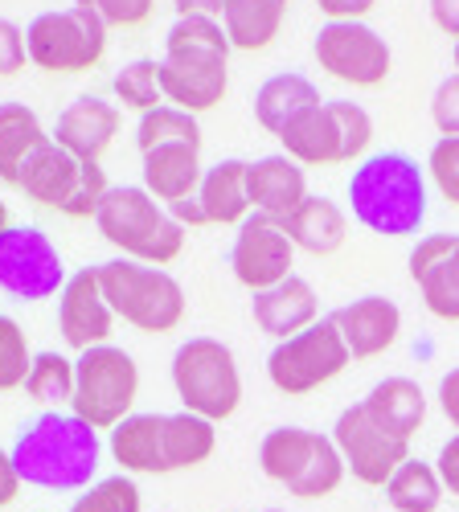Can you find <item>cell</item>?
<instances>
[{"label": "cell", "instance_id": "obj_1", "mask_svg": "<svg viewBox=\"0 0 459 512\" xmlns=\"http://www.w3.org/2000/svg\"><path fill=\"white\" fill-rule=\"evenodd\" d=\"M111 459L123 476H173L201 467L218 451V426L189 410L181 414H128L111 431Z\"/></svg>", "mask_w": 459, "mask_h": 512}, {"label": "cell", "instance_id": "obj_2", "mask_svg": "<svg viewBox=\"0 0 459 512\" xmlns=\"http://www.w3.org/2000/svg\"><path fill=\"white\" fill-rule=\"evenodd\" d=\"M99 431H91L82 418L46 410L33 418L13 443V467L21 484L46 492H74L91 488L99 472Z\"/></svg>", "mask_w": 459, "mask_h": 512}, {"label": "cell", "instance_id": "obj_3", "mask_svg": "<svg viewBox=\"0 0 459 512\" xmlns=\"http://www.w3.org/2000/svg\"><path fill=\"white\" fill-rule=\"evenodd\" d=\"M349 209L365 230L382 238L419 234L427 222V177L419 160L406 152L365 156L349 177Z\"/></svg>", "mask_w": 459, "mask_h": 512}, {"label": "cell", "instance_id": "obj_4", "mask_svg": "<svg viewBox=\"0 0 459 512\" xmlns=\"http://www.w3.org/2000/svg\"><path fill=\"white\" fill-rule=\"evenodd\" d=\"M95 222H99V234L123 259H136L148 267L169 271V263H177L185 250V226H177L169 218V209L144 185H111Z\"/></svg>", "mask_w": 459, "mask_h": 512}, {"label": "cell", "instance_id": "obj_5", "mask_svg": "<svg viewBox=\"0 0 459 512\" xmlns=\"http://www.w3.org/2000/svg\"><path fill=\"white\" fill-rule=\"evenodd\" d=\"M263 476L287 488L296 500H324L341 488L345 459L332 443V435L308 431V426H275L259 443Z\"/></svg>", "mask_w": 459, "mask_h": 512}, {"label": "cell", "instance_id": "obj_6", "mask_svg": "<svg viewBox=\"0 0 459 512\" xmlns=\"http://www.w3.org/2000/svg\"><path fill=\"white\" fill-rule=\"evenodd\" d=\"M99 287L115 320L140 332H173L185 320V287L164 271L136 259H107L99 263Z\"/></svg>", "mask_w": 459, "mask_h": 512}, {"label": "cell", "instance_id": "obj_7", "mask_svg": "<svg viewBox=\"0 0 459 512\" xmlns=\"http://www.w3.org/2000/svg\"><path fill=\"white\" fill-rule=\"evenodd\" d=\"M140 369L119 345H99L74 357V398L70 414L82 418L91 431H115V426L136 414Z\"/></svg>", "mask_w": 459, "mask_h": 512}, {"label": "cell", "instance_id": "obj_8", "mask_svg": "<svg viewBox=\"0 0 459 512\" xmlns=\"http://www.w3.org/2000/svg\"><path fill=\"white\" fill-rule=\"evenodd\" d=\"M173 390L181 406L205 422H226L242 406V373L230 345L193 336L173 353Z\"/></svg>", "mask_w": 459, "mask_h": 512}, {"label": "cell", "instance_id": "obj_9", "mask_svg": "<svg viewBox=\"0 0 459 512\" xmlns=\"http://www.w3.org/2000/svg\"><path fill=\"white\" fill-rule=\"evenodd\" d=\"M107 25L87 9H50L25 25L29 62L46 74H87L107 58Z\"/></svg>", "mask_w": 459, "mask_h": 512}, {"label": "cell", "instance_id": "obj_10", "mask_svg": "<svg viewBox=\"0 0 459 512\" xmlns=\"http://www.w3.org/2000/svg\"><path fill=\"white\" fill-rule=\"evenodd\" d=\"M353 365L345 340L337 332V324L328 320H316L312 328L296 332L291 340H279L267 357V377L271 386L287 398H304V394H316L328 381H337L345 369Z\"/></svg>", "mask_w": 459, "mask_h": 512}, {"label": "cell", "instance_id": "obj_11", "mask_svg": "<svg viewBox=\"0 0 459 512\" xmlns=\"http://www.w3.org/2000/svg\"><path fill=\"white\" fill-rule=\"evenodd\" d=\"M312 58L345 87H382L394 70L390 41L365 21H324L312 41Z\"/></svg>", "mask_w": 459, "mask_h": 512}, {"label": "cell", "instance_id": "obj_12", "mask_svg": "<svg viewBox=\"0 0 459 512\" xmlns=\"http://www.w3.org/2000/svg\"><path fill=\"white\" fill-rule=\"evenodd\" d=\"M66 287V267L54 238L37 226H9L0 234V291L21 304H41Z\"/></svg>", "mask_w": 459, "mask_h": 512}, {"label": "cell", "instance_id": "obj_13", "mask_svg": "<svg viewBox=\"0 0 459 512\" xmlns=\"http://www.w3.org/2000/svg\"><path fill=\"white\" fill-rule=\"evenodd\" d=\"M332 443H337L345 459V472H353L369 488H386L390 476L410 459V443H398L394 435H386L361 402L345 406L341 418L332 422Z\"/></svg>", "mask_w": 459, "mask_h": 512}, {"label": "cell", "instance_id": "obj_14", "mask_svg": "<svg viewBox=\"0 0 459 512\" xmlns=\"http://www.w3.org/2000/svg\"><path fill=\"white\" fill-rule=\"evenodd\" d=\"M230 271L250 295H259L296 275V246L279 230V222L263 218V213H250L234 234Z\"/></svg>", "mask_w": 459, "mask_h": 512}, {"label": "cell", "instance_id": "obj_15", "mask_svg": "<svg viewBox=\"0 0 459 512\" xmlns=\"http://www.w3.org/2000/svg\"><path fill=\"white\" fill-rule=\"evenodd\" d=\"M230 91V54H164L160 62V95L169 107L205 115Z\"/></svg>", "mask_w": 459, "mask_h": 512}, {"label": "cell", "instance_id": "obj_16", "mask_svg": "<svg viewBox=\"0 0 459 512\" xmlns=\"http://www.w3.org/2000/svg\"><path fill=\"white\" fill-rule=\"evenodd\" d=\"M58 332L74 353L111 345L115 312L99 287V267H78L58 291Z\"/></svg>", "mask_w": 459, "mask_h": 512}, {"label": "cell", "instance_id": "obj_17", "mask_svg": "<svg viewBox=\"0 0 459 512\" xmlns=\"http://www.w3.org/2000/svg\"><path fill=\"white\" fill-rule=\"evenodd\" d=\"M406 267L423 295V308L443 324H459V234L419 238Z\"/></svg>", "mask_w": 459, "mask_h": 512}, {"label": "cell", "instance_id": "obj_18", "mask_svg": "<svg viewBox=\"0 0 459 512\" xmlns=\"http://www.w3.org/2000/svg\"><path fill=\"white\" fill-rule=\"evenodd\" d=\"M119 127H123V115H119L115 103H107L99 95H78L74 103H66L58 111L50 140L58 148H66L70 156H78V160H99L103 164L107 148L119 136Z\"/></svg>", "mask_w": 459, "mask_h": 512}, {"label": "cell", "instance_id": "obj_19", "mask_svg": "<svg viewBox=\"0 0 459 512\" xmlns=\"http://www.w3.org/2000/svg\"><path fill=\"white\" fill-rule=\"evenodd\" d=\"M332 324H337L353 361H373L394 349L402 332V312L386 295H361V300H349L345 308L332 312Z\"/></svg>", "mask_w": 459, "mask_h": 512}, {"label": "cell", "instance_id": "obj_20", "mask_svg": "<svg viewBox=\"0 0 459 512\" xmlns=\"http://www.w3.org/2000/svg\"><path fill=\"white\" fill-rule=\"evenodd\" d=\"M82 164L87 160H78L70 156L66 148H58L54 140L50 144H41L25 168H21V177H17V193H25L33 205H46V209H58L66 213L78 197V185H82Z\"/></svg>", "mask_w": 459, "mask_h": 512}, {"label": "cell", "instance_id": "obj_21", "mask_svg": "<svg viewBox=\"0 0 459 512\" xmlns=\"http://www.w3.org/2000/svg\"><path fill=\"white\" fill-rule=\"evenodd\" d=\"M250 316H255L259 332L275 336V345H279V340H291L296 332H304L320 320V295L308 279L291 275L279 287L250 295Z\"/></svg>", "mask_w": 459, "mask_h": 512}, {"label": "cell", "instance_id": "obj_22", "mask_svg": "<svg viewBox=\"0 0 459 512\" xmlns=\"http://www.w3.org/2000/svg\"><path fill=\"white\" fill-rule=\"evenodd\" d=\"M246 189H250V209L271 222H283L308 197V177L296 160L263 156V160H246Z\"/></svg>", "mask_w": 459, "mask_h": 512}, {"label": "cell", "instance_id": "obj_23", "mask_svg": "<svg viewBox=\"0 0 459 512\" xmlns=\"http://www.w3.org/2000/svg\"><path fill=\"white\" fill-rule=\"evenodd\" d=\"M283 156L296 160L300 168H328V164H345V144H341V127L332 119L328 103H316L300 111L279 132Z\"/></svg>", "mask_w": 459, "mask_h": 512}, {"label": "cell", "instance_id": "obj_24", "mask_svg": "<svg viewBox=\"0 0 459 512\" xmlns=\"http://www.w3.org/2000/svg\"><path fill=\"white\" fill-rule=\"evenodd\" d=\"M279 230L291 238V246L304 250V254H316V259H328L345 246V234H349V218L337 201L328 197H304L296 209L287 213L279 222Z\"/></svg>", "mask_w": 459, "mask_h": 512}, {"label": "cell", "instance_id": "obj_25", "mask_svg": "<svg viewBox=\"0 0 459 512\" xmlns=\"http://www.w3.org/2000/svg\"><path fill=\"white\" fill-rule=\"evenodd\" d=\"M361 406L398 443H410L427 422V394L414 377H382Z\"/></svg>", "mask_w": 459, "mask_h": 512}, {"label": "cell", "instance_id": "obj_26", "mask_svg": "<svg viewBox=\"0 0 459 512\" xmlns=\"http://www.w3.org/2000/svg\"><path fill=\"white\" fill-rule=\"evenodd\" d=\"M144 164V189L169 209L173 201H185L197 193L205 168H201V148L193 144H164L140 156Z\"/></svg>", "mask_w": 459, "mask_h": 512}, {"label": "cell", "instance_id": "obj_27", "mask_svg": "<svg viewBox=\"0 0 459 512\" xmlns=\"http://www.w3.org/2000/svg\"><path fill=\"white\" fill-rule=\"evenodd\" d=\"M197 201L210 226H242L255 213L246 189V160H218L214 168H205V177L197 185Z\"/></svg>", "mask_w": 459, "mask_h": 512}, {"label": "cell", "instance_id": "obj_28", "mask_svg": "<svg viewBox=\"0 0 459 512\" xmlns=\"http://www.w3.org/2000/svg\"><path fill=\"white\" fill-rule=\"evenodd\" d=\"M287 5L291 0H226L222 29H226L230 50H238V54L267 50L271 41L279 37V29H283Z\"/></svg>", "mask_w": 459, "mask_h": 512}, {"label": "cell", "instance_id": "obj_29", "mask_svg": "<svg viewBox=\"0 0 459 512\" xmlns=\"http://www.w3.org/2000/svg\"><path fill=\"white\" fill-rule=\"evenodd\" d=\"M41 144H50V132L41 127L37 111L25 107V103H13V99L0 103V185L17 189V177H21L25 160Z\"/></svg>", "mask_w": 459, "mask_h": 512}, {"label": "cell", "instance_id": "obj_30", "mask_svg": "<svg viewBox=\"0 0 459 512\" xmlns=\"http://www.w3.org/2000/svg\"><path fill=\"white\" fill-rule=\"evenodd\" d=\"M316 103H324L320 91H316V82L304 78V74L283 70V74H271L255 91V119H259L263 132L279 136L291 119H296L300 111H308V107H316Z\"/></svg>", "mask_w": 459, "mask_h": 512}, {"label": "cell", "instance_id": "obj_31", "mask_svg": "<svg viewBox=\"0 0 459 512\" xmlns=\"http://www.w3.org/2000/svg\"><path fill=\"white\" fill-rule=\"evenodd\" d=\"M443 496L447 492L435 463H423V459H406L386 484V500L394 512H435Z\"/></svg>", "mask_w": 459, "mask_h": 512}, {"label": "cell", "instance_id": "obj_32", "mask_svg": "<svg viewBox=\"0 0 459 512\" xmlns=\"http://www.w3.org/2000/svg\"><path fill=\"white\" fill-rule=\"evenodd\" d=\"M25 394L46 410L70 406V398H74V361L54 353V349L37 353L33 365H29V377H25Z\"/></svg>", "mask_w": 459, "mask_h": 512}, {"label": "cell", "instance_id": "obj_33", "mask_svg": "<svg viewBox=\"0 0 459 512\" xmlns=\"http://www.w3.org/2000/svg\"><path fill=\"white\" fill-rule=\"evenodd\" d=\"M164 144H193V148H201L205 136H201V127H197V115L177 111V107H169V103H160L156 111L140 115V127H136V148H140V156L152 152V148H164Z\"/></svg>", "mask_w": 459, "mask_h": 512}, {"label": "cell", "instance_id": "obj_34", "mask_svg": "<svg viewBox=\"0 0 459 512\" xmlns=\"http://www.w3.org/2000/svg\"><path fill=\"white\" fill-rule=\"evenodd\" d=\"M111 95H115V107H123V111H136V115L156 111L164 103V95H160V62L156 58H136L123 70H115Z\"/></svg>", "mask_w": 459, "mask_h": 512}, {"label": "cell", "instance_id": "obj_35", "mask_svg": "<svg viewBox=\"0 0 459 512\" xmlns=\"http://www.w3.org/2000/svg\"><path fill=\"white\" fill-rule=\"evenodd\" d=\"M230 54V41L218 17H177L164 33V54Z\"/></svg>", "mask_w": 459, "mask_h": 512}, {"label": "cell", "instance_id": "obj_36", "mask_svg": "<svg viewBox=\"0 0 459 512\" xmlns=\"http://www.w3.org/2000/svg\"><path fill=\"white\" fill-rule=\"evenodd\" d=\"M33 353H29V336L13 316H0V394L25 390Z\"/></svg>", "mask_w": 459, "mask_h": 512}, {"label": "cell", "instance_id": "obj_37", "mask_svg": "<svg viewBox=\"0 0 459 512\" xmlns=\"http://www.w3.org/2000/svg\"><path fill=\"white\" fill-rule=\"evenodd\" d=\"M70 512H144V500L132 476H107L82 492Z\"/></svg>", "mask_w": 459, "mask_h": 512}, {"label": "cell", "instance_id": "obj_38", "mask_svg": "<svg viewBox=\"0 0 459 512\" xmlns=\"http://www.w3.org/2000/svg\"><path fill=\"white\" fill-rule=\"evenodd\" d=\"M328 111L341 127V144H345V164L349 160H365L369 148H373V119L361 103H349V99H328Z\"/></svg>", "mask_w": 459, "mask_h": 512}, {"label": "cell", "instance_id": "obj_39", "mask_svg": "<svg viewBox=\"0 0 459 512\" xmlns=\"http://www.w3.org/2000/svg\"><path fill=\"white\" fill-rule=\"evenodd\" d=\"M74 5L99 17L107 29H140L156 13V0H74Z\"/></svg>", "mask_w": 459, "mask_h": 512}, {"label": "cell", "instance_id": "obj_40", "mask_svg": "<svg viewBox=\"0 0 459 512\" xmlns=\"http://www.w3.org/2000/svg\"><path fill=\"white\" fill-rule=\"evenodd\" d=\"M427 173L435 193H443L447 205L459 209V136H439L431 156H427Z\"/></svg>", "mask_w": 459, "mask_h": 512}, {"label": "cell", "instance_id": "obj_41", "mask_svg": "<svg viewBox=\"0 0 459 512\" xmlns=\"http://www.w3.org/2000/svg\"><path fill=\"white\" fill-rule=\"evenodd\" d=\"M107 193H111L107 168H103L99 160H87V164H82V185H78V197H74V205L66 209V218H78V222H82V218H95Z\"/></svg>", "mask_w": 459, "mask_h": 512}, {"label": "cell", "instance_id": "obj_42", "mask_svg": "<svg viewBox=\"0 0 459 512\" xmlns=\"http://www.w3.org/2000/svg\"><path fill=\"white\" fill-rule=\"evenodd\" d=\"M431 123L439 136H459V74H447L431 95Z\"/></svg>", "mask_w": 459, "mask_h": 512}, {"label": "cell", "instance_id": "obj_43", "mask_svg": "<svg viewBox=\"0 0 459 512\" xmlns=\"http://www.w3.org/2000/svg\"><path fill=\"white\" fill-rule=\"evenodd\" d=\"M25 66H29L25 29L9 17H0V78H17Z\"/></svg>", "mask_w": 459, "mask_h": 512}, {"label": "cell", "instance_id": "obj_44", "mask_svg": "<svg viewBox=\"0 0 459 512\" xmlns=\"http://www.w3.org/2000/svg\"><path fill=\"white\" fill-rule=\"evenodd\" d=\"M378 0H316V9L328 17V21H365L373 13Z\"/></svg>", "mask_w": 459, "mask_h": 512}, {"label": "cell", "instance_id": "obj_45", "mask_svg": "<svg viewBox=\"0 0 459 512\" xmlns=\"http://www.w3.org/2000/svg\"><path fill=\"white\" fill-rule=\"evenodd\" d=\"M435 472H439V480H443V492H451V496L459 500V435L443 443V451H439V459H435Z\"/></svg>", "mask_w": 459, "mask_h": 512}, {"label": "cell", "instance_id": "obj_46", "mask_svg": "<svg viewBox=\"0 0 459 512\" xmlns=\"http://www.w3.org/2000/svg\"><path fill=\"white\" fill-rule=\"evenodd\" d=\"M439 410H443V418L455 426V435H459V365L447 369L443 381H439Z\"/></svg>", "mask_w": 459, "mask_h": 512}, {"label": "cell", "instance_id": "obj_47", "mask_svg": "<svg viewBox=\"0 0 459 512\" xmlns=\"http://www.w3.org/2000/svg\"><path fill=\"white\" fill-rule=\"evenodd\" d=\"M169 218H173L177 226H185V230H205V226H210V218H205L197 193L185 197V201H173V205H169Z\"/></svg>", "mask_w": 459, "mask_h": 512}, {"label": "cell", "instance_id": "obj_48", "mask_svg": "<svg viewBox=\"0 0 459 512\" xmlns=\"http://www.w3.org/2000/svg\"><path fill=\"white\" fill-rule=\"evenodd\" d=\"M431 21L439 33L459 41V0H431Z\"/></svg>", "mask_w": 459, "mask_h": 512}, {"label": "cell", "instance_id": "obj_49", "mask_svg": "<svg viewBox=\"0 0 459 512\" xmlns=\"http://www.w3.org/2000/svg\"><path fill=\"white\" fill-rule=\"evenodd\" d=\"M17 496H21V476L13 467V455L0 451V508H9Z\"/></svg>", "mask_w": 459, "mask_h": 512}, {"label": "cell", "instance_id": "obj_50", "mask_svg": "<svg viewBox=\"0 0 459 512\" xmlns=\"http://www.w3.org/2000/svg\"><path fill=\"white\" fill-rule=\"evenodd\" d=\"M177 17H218L222 21V9L226 0H173Z\"/></svg>", "mask_w": 459, "mask_h": 512}, {"label": "cell", "instance_id": "obj_51", "mask_svg": "<svg viewBox=\"0 0 459 512\" xmlns=\"http://www.w3.org/2000/svg\"><path fill=\"white\" fill-rule=\"evenodd\" d=\"M13 226V213H9V205H5V197H0V234H5Z\"/></svg>", "mask_w": 459, "mask_h": 512}, {"label": "cell", "instance_id": "obj_52", "mask_svg": "<svg viewBox=\"0 0 459 512\" xmlns=\"http://www.w3.org/2000/svg\"><path fill=\"white\" fill-rule=\"evenodd\" d=\"M451 62H455V74H459V41H455V54H451Z\"/></svg>", "mask_w": 459, "mask_h": 512}, {"label": "cell", "instance_id": "obj_53", "mask_svg": "<svg viewBox=\"0 0 459 512\" xmlns=\"http://www.w3.org/2000/svg\"><path fill=\"white\" fill-rule=\"evenodd\" d=\"M267 512H283V508H267Z\"/></svg>", "mask_w": 459, "mask_h": 512}]
</instances>
